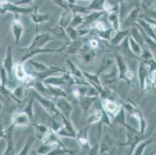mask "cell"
<instances>
[{
  "instance_id": "13",
  "label": "cell",
  "mask_w": 156,
  "mask_h": 155,
  "mask_svg": "<svg viewBox=\"0 0 156 155\" xmlns=\"http://www.w3.org/2000/svg\"><path fill=\"white\" fill-rule=\"evenodd\" d=\"M103 134L99 143V154H106L110 152L113 147V141L111 136L108 133H105L103 130Z\"/></svg>"
},
{
  "instance_id": "15",
  "label": "cell",
  "mask_w": 156,
  "mask_h": 155,
  "mask_svg": "<svg viewBox=\"0 0 156 155\" xmlns=\"http://www.w3.org/2000/svg\"><path fill=\"white\" fill-rule=\"evenodd\" d=\"M148 75H149V67L147 63L141 60V62L139 63L138 68H137V78H138L139 84H140L141 90L144 89Z\"/></svg>"
},
{
  "instance_id": "19",
  "label": "cell",
  "mask_w": 156,
  "mask_h": 155,
  "mask_svg": "<svg viewBox=\"0 0 156 155\" xmlns=\"http://www.w3.org/2000/svg\"><path fill=\"white\" fill-rule=\"evenodd\" d=\"M79 54H80L81 58L86 63H91L94 61L96 57L95 49L92 48L89 44L83 45L80 51H79Z\"/></svg>"
},
{
  "instance_id": "8",
  "label": "cell",
  "mask_w": 156,
  "mask_h": 155,
  "mask_svg": "<svg viewBox=\"0 0 156 155\" xmlns=\"http://www.w3.org/2000/svg\"><path fill=\"white\" fill-rule=\"evenodd\" d=\"M102 109L108 113L109 115H111L112 117H114L117 114L120 109H121L122 105L120 102H117L114 101V99H103L101 102Z\"/></svg>"
},
{
  "instance_id": "36",
  "label": "cell",
  "mask_w": 156,
  "mask_h": 155,
  "mask_svg": "<svg viewBox=\"0 0 156 155\" xmlns=\"http://www.w3.org/2000/svg\"><path fill=\"white\" fill-rule=\"evenodd\" d=\"M66 62H67L68 65L69 67V69H70L71 74L74 75L75 77H76L77 79H85V77L83 75V71H81L77 66H76L73 62L71 61L70 59L66 60Z\"/></svg>"
},
{
  "instance_id": "6",
  "label": "cell",
  "mask_w": 156,
  "mask_h": 155,
  "mask_svg": "<svg viewBox=\"0 0 156 155\" xmlns=\"http://www.w3.org/2000/svg\"><path fill=\"white\" fill-rule=\"evenodd\" d=\"M55 39V37L51 34V33H37L34 39L31 43V44L28 47L29 49H37V48H42Z\"/></svg>"
},
{
  "instance_id": "54",
  "label": "cell",
  "mask_w": 156,
  "mask_h": 155,
  "mask_svg": "<svg viewBox=\"0 0 156 155\" xmlns=\"http://www.w3.org/2000/svg\"><path fill=\"white\" fill-rule=\"evenodd\" d=\"M1 85H2V80H1V76H0V87H1Z\"/></svg>"
},
{
  "instance_id": "40",
  "label": "cell",
  "mask_w": 156,
  "mask_h": 155,
  "mask_svg": "<svg viewBox=\"0 0 156 155\" xmlns=\"http://www.w3.org/2000/svg\"><path fill=\"white\" fill-rule=\"evenodd\" d=\"M74 150H69L66 149V147L62 145V146H58L56 148L53 149L49 153V155H65V154H73Z\"/></svg>"
},
{
  "instance_id": "16",
  "label": "cell",
  "mask_w": 156,
  "mask_h": 155,
  "mask_svg": "<svg viewBox=\"0 0 156 155\" xmlns=\"http://www.w3.org/2000/svg\"><path fill=\"white\" fill-rule=\"evenodd\" d=\"M15 17H14L13 20H12V26H11V30H12V35H13L16 43L18 44L20 41L21 37L23 36V33L24 28L23 25L20 19L18 17L19 14H15Z\"/></svg>"
},
{
  "instance_id": "32",
  "label": "cell",
  "mask_w": 156,
  "mask_h": 155,
  "mask_svg": "<svg viewBox=\"0 0 156 155\" xmlns=\"http://www.w3.org/2000/svg\"><path fill=\"white\" fill-rule=\"evenodd\" d=\"M138 26H134L131 29H130V34L139 44L141 45L142 48H144V44L145 41H144V37H143L141 30L138 29Z\"/></svg>"
},
{
  "instance_id": "5",
  "label": "cell",
  "mask_w": 156,
  "mask_h": 155,
  "mask_svg": "<svg viewBox=\"0 0 156 155\" xmlns=\"http://www.w3.org/2000/svg\"><path fill=\"white\" fill-rule=\"evenodd\" d=\"M0 7L4 9L6 12H10L14 14H29L33 12L32 7H24L12 3L9 0H0Z\"/></svg>"
},
{
  "instance_id": "55",
  "label": "cell",
  "mask_w": 156,
  "mask_h": 155,
  "mask_svg": "<svg viewBox=\"0 0 156 155\" xmlns=\"http://www.w3.org/2000/svg\"><path fill=\"white\" fill-rule=\"evenodd\" d=\"M1 109H2V105L0 103V111H1Z\"/></svg>"
},
{
  "instance_id": "18",
  "label": "cell",
  "mask_w": 156,
  "mask_h": 155,
  "mask_svg": "<svg viewBox=\"0 0 156 155\" xmlns=\"http://www.w3.org/2000/svg\"><path fill=\"white\" fill-rule=\"evenodd\" d=\"M2 67L6 72L8 79H11L12 76V70H14L13 66V59H12V48L9 46L6 51L5 57L3 60L2 63Z\"/></svg>"
},
{
  "instance_id": "12",
  "label": "cell",
  "mask_w": 156,
  "mask_h": 155,
  "mask_svg": "<svg viewBox=\"0 0 156 155\" xmlns=\"http://www.w3.org/2000/svg\"><path fill=\"white\" fill-rule=\"evenodd\" d=\"M89 130L87 127L83 128L82 130L78 132L77 136V141L79 144L81 150L85 152H89L92 146H90L89 140Z\"/></svg>"
},
{
  "instance_id": "31",
  "label": "cell",
  "mask_w": 156,
  "mask_h": 155,
  "mask_svg": "<svg viewBox=\"0 0 156 155\" xmlns=\"http://www.w3.org/2000/svg\"><path fill=\"white\" fill-rule=\"evenodd\" d=\"M138 16H139V9L137 8V7H134L132 10L129 12L127 18H126L125 21H124V24H125V26L130 27V26L132 25V24L136 23L137 19H138Z\"/></svg>"
},
{
  "instance_id": "30",
  "label": "cell",
  "mask_w": 156,
  "mask_h": 155,
  "mask_svg": "<svg viewBox=\"0 0 156 155\" xmlns=\"http://www.w3.org/2000/svg\"><path fill=\"white\" fill-rule=\"evenodd\" d=\"M50 33H51V34L55 37V38L56 37V38H58V39L70 41L65 29L62 27V26H61L58 25V26H55V27L51 28V29L50 30Z\"/></svg>"
},
{
  "instance_id": "49",
  "label": "cell",
  "mask_w": 156,
  "mask_h": 155,
  "mask_svg": "<svg viewBox=\"0 0 156 155\" xmlns=\"http://www.w3.org/2000/svg\"><path fill=\"white\" fill-rule=\"evenodd\" d=\"M88 44L92 48H93V49L96 50V48H99V46H100V42L98 41V40L95 39V38H93V39H91L90 41H89V42Z\"/></svg>"
},
{
  "instance_id": "46",
  "label": "cell",
  "mask_w": 156,
  "mask_h": 155,
  "mask_svg": "<svg viewBox=\"0 0 156 155\" xmlns=\"http://www.w3.org/2000/svg\"><path fill=\"white\" fill-rule=\"evenodd\" d=\"M32 143H33V139H32V137H31V136H30L29 138L27 139V140L26 144H25V146L23 147V148L21 150L20 153H19V155L28 154L27 152L29 151V149H30V147L31 145H32Z\"/></svg>"
},
{
  "instance_id": "56",
  "label": "cell",
  "mask_w": 156,
  "mask_h": 155,
  "mask_svg": "<svg viewBox=\"0 0 156 155\" xmlns=\"http://www.w3.org/2000/svg\"><path fill=\"white\" fill-rule=\"evenodd\" d=\"M154 49H155V51H156V48H154ZM154 57H155V58H156V55H154Z\"/></svg>"
},
{
  "instance_id": "41",
  "label": "cell",
  "mask_w": 156,
  "mask_h": 155,
  "mask_svg": "<svg viewBox=\"0 0 156 155\" xmlns=\"http://www.w3.org/2000/svg\"><path fill=\"white\" fill-rule=\"evenodd\" d=\"M12 93H13L16 99V103L20 104V103L22 102L24 96H25V89H24V87L22 86V85L17 86V87L15 88L14 90L12 91Z\"/></svg>"
},
{
  "instance_id": "9",
  "label": "cell",
  "mask_w": 156,
  "mask_h": 155,
  "mask_svg": "<svg viewBox=\"0 0 156 155\" xmlns=\"http://www.w3.org/2000/svg\"><path fill=\"white\" fill-rule=\"evenodd\" d=\"M115 58H116V65L119 74L118 81L124 80L127 82V74L130 70L127 67V62L124 57L118 53L115 54Z\"/></svg>"
},
{
  "instance_id": "38",
  "label": "cell",
  "mask_w": 156,
  "mask_h": 155,
  "mask_svg": "<svg viewBox=\"0 0 156 155\" xmlns=\"http://www.w3.org/2000/svg\"><path fill=\"white\" fill-rule=\"evenodd\" d=\"M58 146L55 144H52V143H44L41 146H40L38 147V149L37 150V154H49L51 151L53 149L56 148Z\"/></svg>"
},
{
  "instance_id": "27",
  "label": "cell",
  "mask_w": 156,
  "mask_h": 155,
  "mask_svg": "<svg viewBox=\"0 0 156 155\" xmlns=\"http://www.w3.org/2000/svg\"><path fill=\"white\" fill-rule=\"evenodd\" d=\"M47 88V95L55 97V99L58 97H68L67 94L65 93V91L61 89L60 86H56L53 85H48L45 84Z\"/></svg>"
},
{
  "instance_id": "28",
  "label": "cell",
  "mask_w": 156,
  "mask_h": 155,
  "mask_svg": "<svg viewBox=\"0 0 156 155\" xmlns=\"http://www.w3.org/2000/svg\"><path fill=\"white\" fill-rule=\"evenodd\" d=\"M129 34H130V29L117 31L110 41L111 44L113 46H118L129 36Z\"/></svg>"
},
{
  "instance_id": "51",
  "label": "cell",
  "mask_w": 156,
  "mask_h": 155,
  "mask_svg": "<svg viewBox=\"0 0 156 155\" xmlns=\"http://www.w3.org/2000/svg\"><path fill=\"white\" fill-rule=\"evenodd\" d=\"M66 2L69 4H76V0H66Z\"/></svg>"
},
{
  "instance_id": "50",
  "label": "cell",
  "mask_w": 156,
  "mask_h": 155,
  "mask_svg": "<svg viewBox=\"0 0 156 155\" xmlns=\"http://www.w3.org/2000/svg\"><path fill=\"white\" fill-rule=\"evenodd\" d=\"M6 137V131L4 130V126L2 123V120H0V138H5Z\"/></svg>"
},
{
  "instance_id": "3",
  "label": "cell",
  "mask_w": 156,
  "mask_h": 155,
  "mask_svg": "<svg viewBox=\"0 0 156 155\" xmlns=\"http://www.w3.org/2000/svg\"><path fill=\"white\" fill-rule=\"evenodd\" d=\"M43 82L44 84L56 85V86L65 85H72L76 83V77L74 76L69 72H67L63 73V75H61V76L51 75V76L48 77L46 79H44Z\"/></svg>"
},
{
  "instance_id": "26",
  "label": "cell",
  "mask_w": 156,
  "mask_h": 155,
  "mask_svg": "<svg viewBox=\"0 0 156 155\" xmlns=\"http://www.w3.org/2000/svg\"><path fill=\"white\" fill-rule=\"evenodd\" d=\"M35 130V136L38 140L43 141L51 130V128L42 123H35L34 125Z\"/></svg>"
},
{
  "instance_id": "20",
  "label": "cell",
  "mask_w": 156,
  "mask_h": 155,
  "mask_svg": "<svg viewBox=\"0 0 156 155\" xmlns=\"http://www.w3.org/2000/svg\"><path fill=\"white\" fill-rule=\"evenodd\" d=\"M74 15H75V12H73V10L69 5V7L66 9H64V11L61 14L58 21V25L66 29L69 26H70Z\"/></svg>"
},
{
  "instance_id": "52",
  "label": "cell",
  "mask_w": 156,
  "mask_h": 155,
  "mask_svg": "<svg viewBox=\"0 0 156 155\" xmlns=\"http://www.w3.org/2000/svg\"><path fill=\"white\" fill-rule=\"evenodd\" d=\"M5 12H6V11H5L4 9H2V7H0V14H1V15H3Z\"/></svg>"
},
{
  "instance_id": "21",
  "label": "cell",
  "mask_w": 156,
  "mask_h": 155,
  "mask_svg": "<svg viewBox=\"0 0 156 155\" xmlns=\"http://www.w3.org/2000/svg\"><path fill=\"white\" fill-rule=\"evenodd\" d=\"M83 43L79 41V39L76 41H71L69 43L66 44V48L64 51V55L65 56H70V55H76V54L79 53L81 48L83 47Z\"/></svg>"
},
{
  "instance_id": "34",
  "label": "cell",
  "mask_w": 156,
  "mask_h": 155,
  "mask_svg": "<svg viewBox=\"0 0 156 155\" xmlns=\"http://www.w3.org/2000/svg\"><path fill=\"white\" fill-rule=\"evenodd\" d=\"M107 0H91V2L88 5L89 11H104V5Z\"/></svg>"
},
{
  "instance_id": "45",
  "label": "cell",
  "mask_w": 156,
  "mask_h": 155,
  "mask_svg": "<svg viewBox=\"0 0 156 155\" xmlns=\"http://www.w3.org/2000/svg\"><path fill=\"white\" fill-rule=\"evenodd\" d=\"M34 99H30L29 102L27 103V106L24 108L23 110L30 116L31 121H33V120H34Z\"/></svg>"
},
{
  "instance_id": "57",
  "label": "cell",
  "mask_w": 156,
  "mask_h": 155,
  "mask_svg": "<svg viewBox=\"0 0 156 155\" xmlns=\"http://www.w3.org/2000/svg\"><path fill=\"white\" fill-rule=\"evenodd\" d=\"M83 1H88V0H83Z\"/></svg>"
},
{
  "instance_id": "2",
  "label": "cell",
  "mask_w": 156,
  "mask_h": 155,
  "mask_svg": "<svg viewBox=\"0 0 156 155\" xmlns=\"http://www.w3.org/2000/svg\"><path fill=\"white\" fill-rule=\"evenodd\" d=\"M32 93L33 96H34V98L39 102L41 106L43 107L45 112L51 117H60L62 116V113H60V111L58 110V109L57 107L55 102L43 97V96H41L38 92V91L37 92L34 89H32Z\"/></svg>"
},
{
  "instance_id": "29",
  "label": "cell",
  "mask_w": 156,
  "mask_h": 155,
  "mask_svg": "<svg viewBox=\"0 0 156 155\" xmlns=\"http://www.w3.org/2000/svg\"><path fill=\"white\" fill-rule=\"evenodd\" d=\"M128 45L131 52H132L137 58H140V56H141V54H142L143 48L132 37V36H131L130 34H129L128 36Z\"/></svg>"
},
{
  "instance_id": "11",
  "label": "cell",
  "mask_w": 156,
  "mask_h": 155,
  "mask_svg": "<svg viewBox=\"0 0 156 155\" xmlns=\"http://www.w3.org/2000/svg\"><path fill=\"white\" fill-rule=\"evenodd\" d=\"M12 124L18 127H27L32 124V121L25 112L21 111L14 113L12 118Z\"/></svg>"
},
{
  "instance_id": "53",
  "label": "cell",
  "mask_w": 156,
  "mask_h": 155,
  "mask_svg": "<svg viewBox=\"0 0 156 155\" xmlns=\"http://www.w3.org/2000/svg\"><path fill=\"white\" fill-rule=\"evenodd\" d=\"M129 0H120V2H128Z\"/></svg>"
},
{
  "instance_id": "48",
  "label": "cell",
  "mask_w": 156,
  "mask_h": 155,
  "mask_svg": "<svg viewBox=\"0 0 156 155\" xmlns=\"http://www.w3.org/2000/svg\"><path fill=\"white\" fill-rule=\"evenodd\" d=\"M34 0H18L16 2H15L14 3L17 5H20V6H23V5H30Z\"/></svg>"
},
{
  "instance_id": "47",
  "label": "cell",
  "mask_w": 156,
  "mask_h": 155,
  "mask_svg": "<svg viewBox=\"0 0 156 155\" xmlns=\"http://www.w3.org/2000/svg\"><path fill=\"white\" fill-rule=\"evenodd\" d=\"M52 1H53L54 4L58 5V6H60L63 9H66L69 5L68 2H65V0H52Z\"/></svg>"
},
{
  "instance_id": "22",
  "label": "cell",
  "mask_w": 156,
  "mask_h": 155,
  "mask_svg": "<svg viewBox=\"0 0 156 155\" xmlns=\"http://www.w3.org/2000/svg\"><path fill=\"white\" fill-rule=\"evenodd\" d=\"M14 73H15L16 78L23 82H26L31 75L27 72L24 63L21 62L20 61L14 65Z\"/></svg>"
},
{
  "instance_id": "25",
  "label": "cell",
  "mask_w": 156,
  "mask_h": 155,
  "mask_svg": "<svg viewBox=\"0 0 156 155\" xmlns=\"http://www.w3.org/2000/svg\"><path fill=\"white\" fill-rule=\"evenodd\" d=\"M15 127L13 124H11L6 130V137L7 140V148L5 150L4 154L8 155H14L15 153V149H14V143L13 140H12V133H13V129Z\"/></svg>"
},
{
  "instance_id": "43",
  "label": "cell",
  "mask_w": 156,
  "mask_h": 155,
  "mask_svg": "<svg viewBox=\"0 0 156 155\" xmlns=\"http://www.w3.org/2000/svg\"><path fill=\"white\" fill-rule=\"evenodd\" d=\"M84 16L85 15H83V14L75 13L70 26H73L75 28L79 27L80 26H83V23H84Z\"/></svg>"
},
{
  "instance_id": "7",
  "label": "cell",
  "mask_w": 156,
  "mask_h": 155,
  "mask_svg": "<svg viewBox=\"0 0 156 155\" xmlns=\"http://www.w3.org/2000/svg\"><path fill=\"white\" fill-rule=\"evenodd\" d=\"M56 106L60 111V113L66 119L71 120V115L73 111V106L71 102L67 99V97H58L55 101Z\"/></svg>"
},
{
  "instance_id": "42",
  "label": "cell",
  "mask_w": 156,
  "mask_h": 155,
  "mask_svg": "<svg viewBox=\"0 0 156 155\" xmlns=\"http://www.w3.org/2000/svg\"><path fill=\"white\" fill-rule=\"evenodd\" d=\"M113 120L116 123L119 125H121V126H124L126 124V117H125V110H124V108L122 106L121 109H120L117 114L113 117Z\"/></svg>"
},
{
  "instance_id": "39",
  "label": "cell",
  "mask_w": 156,
  "mask_h": 155,
  "mask_svg": "<svg viewBox=\"0 0 156 155\" xmlns=\"http://www.w3.org/2000/svg\"><path fill=\"white\" fill-rule=\"evenodd\" d=\"M30 62L32 66L34 67V68L35 69L36 72H37V73H40V72H44L48 70H50L51 67L47 66L45 64L42 63V62H36V61H34V60L31 59H30Z\"/></svg>"
},
{
  "instance_id": "37",
  "label": "cell",
  "mask_w": 156,
  "mask_h": 155,
  "mask_svg": "<svg viewBox=\"0 0 156 155\" xmlns=\"http://www.w3.org/2000/svg\"><path fill=\"white\" fill-rule=\"evenodd\" d=\"M89 27L90 28L91 31H103L109 29V28H111L110 26H108L106 25V23H105L104 21L100 20V19L93 23Z\"/></svg>"
},
{
  "instance_id": "44",
  "label": "cell",
  "mask_w": 156,
  "mask_h": 155,
  "mask_svg": "<svg viewBox=\"0 0 156 155\" xmlns=\"http://www.w3.org/2000/svg\"><path fill=\"white\" fill-rule=\"evenodd\" d=\"M66 33H67L68 36H69V40L71 41H76V40L79 39V31L76 28L73 27L72 26H69L66 29Z\"/></svg>"
},
{
  "instance_id": "10",
  "label": "cell",
  "mask_w": 156,
  "mask_h": 155,
  "mask_svg": "<svg viewBox=\"0 0 156 155\" xmlns=\"http://www.w3.org/2000/svg\"><path fill=\"white\" fill-rule=\"evenodd\" d=\"M116 65V58L111 55H105L100 61V66L97 69L98 75H100L103 72H107L111 70L113 67Z\"/></svg>"
},
{
  "instance_id": "1",
  "label": "cell",
  "mask_w": 156,
  "mask_h": 155,
  "mask_svg": "<svg viewBox=\"0 0 156 155\" xmlns=\"http://www.w3.org/2000/svg\"><path fill=\"white\" fill-rule=\"evenodd\" d=\"M124 127L126 128V130H127V133H126L127 142L124 143H122V145L128 146L130 147V153H129L133 154V152H134V148H135L137 143H140L145 137H147V135L143 134L139 130L137 131V130H136L135 128L132 127V126L127 124V123L124 125Z\"/></svg>"
},
{
  "instance_id": "17",
  "label": "cell",
  "mask_w": 156,
  "mask_h": 155,
  "mask_svg": "<svg viewBox=\"0 0 156 155\" xmlns=\"http://www.w3.org/2000/svg\"><path fill=\"white\" fill-rule=\"evenodd\" d=\"M136 23L137 24V26H138V27L140 28L147 37H149L151 38L154 42H156V34L154 30V28H153L152 24L150 23L149 22H147V21L144 19H137Z\"/></svg>"
},
{
  "instance_id": "14",
  "label": "cell",
  "mask_w": 156,
  "mask_h": 155,
  "mask_svg": "<svg viewBox=\"0 0 156 155\" xmlns=\"http://www.w3.org/2000/svg\"><path fill=\"white\" fill-rule=\"evenodd\" d=\"M106 20L110 24V26L116 31L120 30V19H119V6L116 5L113 9L106 12Z\"/></svg>"
},
{
  "instance_id": "35",
  "label": "cell",
  "mask_w": 156,
  "mask_h": 155,
  "mask_svg": "<svg viewBox=\"0 0 156 155\" xmlns=\"http://www.w3.org/2000/svg\"><path fill=\"white\" fill-rule=\"evenodd\" d=\"M102 117H103V109H96L92 114L88 116L87 122L89 124H96L100 123Z\"/></svg>"
},
{
  "instance_id": "4",
  "label": "cell",
  "mask_w": 156,
  "mask_h": 155,
  "mask_svg": "<svg viewBox=\"0 0 156 155\" xmlns=\"http://www.w3.org/2000/svg\"><path fill=\"white\" fill-rule=\"evenodd\" d=\"M66 48V44L62 46V48L58 49H47V48H37V49H29L28 48H23V56L21 58V62H25L27 60H30L33 57L36 56V55H40V54L44 53H60L63 55L64 51Z\"/></svg>"
},
{
  "instance_id": "24",
  "label": "cell",
  "mask_w": 156,
  "mask_h": 155,
  "mask_svg": "<svg viewBox=\"0 0 156 155\" xmlns=\"http://www.w3.org/2000/svg\"><path fill=\"white\" fill-rule=\"evenodd\" d=\"M97 98L98 96H91V95H86V96H82L81 98H79V105H80V107L82 108L85 114L88 113V111L91 108V106H93V104Z\"/></svg>"
},
{
  "instance_id": "23",
  "label": "cell",
  "mask_w": 156,
  "mask_h": 155,
  "mask_svg": "<svg viewBox=\"0 0 156 155\" xmlns=\"http://www.w3.org/2000/svg\"><path fill=\"white\" fill-rule=\"evenodd\" d=\"M30 18L32 21L35 23L36 26H37L39 24L44 23L48 22L50 19V16L47 13H41L38 12L37 7H34V10L30 12Z\"/></svg>"
},
{
  "instance_id": "33",
  "label": "cell",
  "mask_w": 156,
  "mask_h": 155,
  "mask_svg": "<svg viewBox=\"0 0 156 155\" xmlns=\"http://www.w3.org/2000/svg\"><path fill=\"white\" fill-rule=\"evenodd\" d=\"M153 140H154V138H152V137L150 139H147V140H141L140 143H137V146L135 147V148H134V152H133V154L134 155L143 154L146 147H147L150 143H152Z\"/></svg>"
}]
</instances>
